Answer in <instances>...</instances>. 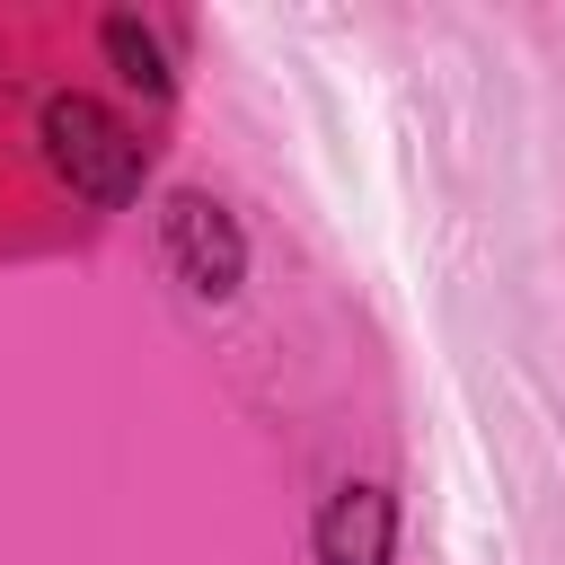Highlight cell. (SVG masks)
Returning a JSON list of instances; mask_svg holds the SVG:
<instances>
[{
  "mask_svg": "<svg viewBox=\"0 0 565 565\" xmlns=\"http://www.w3.org/2000/svg\"><path fill=\"white\" fill-rule=\"evenodd\" d=\"M97 35H106V62H115V71L132 79V88H150V97H168V62H159V44H150V35L132 26V18H106Z\"/></svg>",
  "mask_w": 565,
  "mask_h": 565,
  "instance_id": "obj_4",
  "label": "cell"
},
{
  "mask_svg": "<svg viewBox=\"0 0 565 565\" xmlns=\"http://www.w3.org/2000/svg\"><path fill=\"white\" fill-rule=\"evenodd\" d=\"M159 247H168V274L194 291V300H230L238 291V274H247V238H238V221L212 203V194H168V212H159Z\"/></svg>",
  "mask_w": 565,
  "mask_h": 565,
  "instance_id": "obj_2",
  "label": "cell"
},
{
  "mask_svg": "<svg viewBox=\"0 0 565 565\" xmlns=\"http://www.w3.org/2000/svg\"><path fill=\"white\" fill-rule=\"evenodd\" d=\"M388 530H397V503L380 486H344L318 512V565H388Z\"/></svg>",
  "mask_w": 565,
  "mask_h": 565,
  "instance_id": "obj_3",
  "label": "cell"
},
{
  "mask_svg": "<svg viewBox=\"0 0 565 565\" xmlns=\"http://www.w3.org/2000/svg\"><path fill=\"white\" fill-rule=\"evenodd\" d=\"M44 159L71 177V194L88 203H132L141 194V141L97 106V97H44Z\"/></svg>",
  "mask_w": 565,
  "mask_h": 565,
  "instance_id": "obj_1",
  "label": "cell"
}]
</instances>
